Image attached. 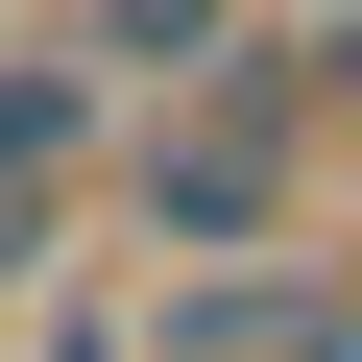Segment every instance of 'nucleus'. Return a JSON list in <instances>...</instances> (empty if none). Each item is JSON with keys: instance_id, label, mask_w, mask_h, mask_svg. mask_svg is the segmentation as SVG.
I'll use <instances>...</instances> for the list:
<instances>
[{"instance_id": "f257e3e1", "label": "nucleus", "mask_w": 362, "mask_h": 362, "mask_svg": "<svg viewBox=\"0 0 362 362\" xmlns=\"http://www.w3.org/2000/svg\"><path fill=\"white\" fill-rule=\"evenodd\" d=\"M121 169H145V242H169V266H266L290 194H314V73H218V97H169Z\"/></svg>"}, {"instance_id": "f03ea898", "label": "nucleus", "mask_w": 362, "mask_h": 362, "mask_svg": "<svg viewBox=\"0 0 362 362\" xmlns=\"http://www.w3.org/2000/svg\"><path fill=\"white\" fill-rule=\"evenodd\" d=\"M145 362H362V290H314V266H194L145 314Z\"/></svg>"}, {"instance_id": "7ed1b4c3", "label": "nucleus", "mask_w": 362, "mask_h": 362, "mask_svg": "<svg viewBox=\"0 0 362 362\" xmlns=\"http://www.w3.org/2000/svg\"><path fill=\"white\" fill-rule=\"evenodd\" d=\"M97 145H121V73L97 49H0V218H49Z\"/></svg>"}, {"instance_id": "20e7f679", "label": "nucleus", "mask_w": 362, "mask_h": 362, "mask_svg": "<svg viewBox=\"0 0 362 362\" xmlns=\"http://www.w3.org/2000/svg\"><path fill=\"white\" fill-rule=\"evenodd\" d=\"M73 49L145 97V73H242V0H73Z\"/></svg>"}, {"instance_id": "39448f33", "label": "nucleus", "mask_w": 362, "mask_h": 362, "mask_svg": "<svg viewBox=\"0 0 362 362\" xmlns=\"http://www.w3.org/2000/svg\"><path fill=\"white\" fill-rule=\"evenodd\" d=\"M49 362H145V338H97V314H73V338H49Z\"/></svg>"}, {"instance_id": "423d86ee", "label": "nucleus", "mask_w": 362, "mask_h": 362, "mask_svg": "<svg viewBox=\"0 0 362 362\" xmlns=\"http://www.w3.org/2000/svg\"><path fill=\"white\" fill-rule=\"evenodd\" d=\"M314 97H338V121H362V25H338V73H314Z\"/></svg>"}, {"instance_id": "0eeeda50", "label": "nucleus", "mask_w": 362, "mask_h": 362, "mask_svg": "<svg viewBox=\"0 0 362 362\" xmlns=\"http://www.w3.org/2000/svg\"><path fill=\"white\" fill-rule=\"evenodd\" d=\"M314 25H362V0H314Z\"/></svg>"}]
</instances>
